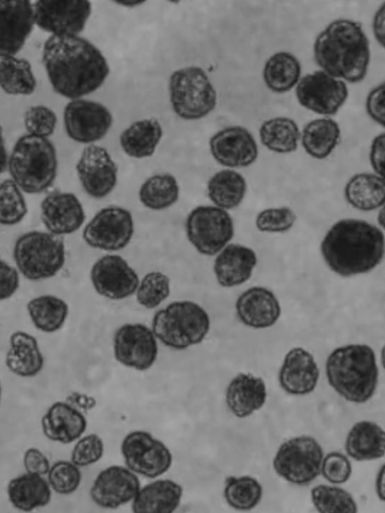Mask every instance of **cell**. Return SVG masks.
I'll use <instances>...</instances> for the list:
<instances>
[{
  "instance_id": "obj_36",
  "label": "cell",
  "mask_w": 385,
  "mask_h": 513,
  "mask_svg": "<svg viewBox=\"0 0 385 513\" xmlns=\"http://www.w3.org/2000/svg\"><path fill=\"white\" fill-rule=\"evenodd\" d=\"M301 75L299 60L291 53L281 51L273 54L263 68V80L273 92L284 93L298 84Z\"/></svg>"
},
{
  "instance_id": "obj_23",
  "label": "cell",
  "mask_w": 385,
  "mask_h": 513,
  "mask_svg": "<svg viewBox=\"0 0 385 513\" xmlns=\"http://www.w3.org/2000/svg\"><path fill=\"white\" fill-rule=\"evenodd\" d=\"M235 310L238 319L254 329L273 326L281 315L277 297L262 286H253L241 293L236 300Z\"/></svg>"
},
{
  "instance_id": "obj_48",
  "label": "cell",
  "mask_w": 385,
  "mask_h": 513,
  "mask_svg": "<svg viewBox=\"0 0 385 513\" xmlns=\"http://www.w3.org/2000/svg\"><path fill=\"white\" fill-rule=\"evenodd\" d=\"M104 453V443L97 434L80 437L71 452V461L79 467L98 462Z\"/></svg>"
},
{
  "instance_id": "obj_8",
  "label": "cell",
  "mask_w": 385,
  "mask_h": 513,
  "mask_svg": "<svg viewBox=\"0 0 385 513\" xmlns=\"http://www.w3.org/2000/svg\"><path fill=\"white\" fill-rule=\"evenodd\" d=\"M169 97L177 116L197 120L216 106L217 94L206 72L197 66L174 71L169 79Z\"/></svg>"
},
{
  "instance_id": "obj_56",
  "label": "cell",
  "mask_w": 385,
  "mask_h": 513,
  "mask_svg": "<svg viewBox=\"0 0 385 513\" xmlns=\"http://www.w3.org/2000/svg\"><path fill=\"white\" fill-rule=\"evenodd\" d=\"M114 3L125 6L128 8H133L135 6L141 5L144 3V0H115Z\"/></svg>"
},
{
  "instance_id": "obj_51",
  "label": "cell",
  "mask_w": 385,
  "mask_h": 513,
  "mask_svg": "<svg viewBox=\"0 0 385 513\" xmlns=\"http://www.w3.org/2000/svg\"><path fill=\"white\" fill-rule=\"evenodd\" d=\"M23 465L27 473L46 475L50 470V461L38 448H28L23 456Z\"/></svg>"
},
{
  "instance_id": "obj_47",
  "label": "cell",
  "mask_w": 385,
  "mask_h": 513,
  "mask_svg": "<svg viewBox=\"0 0 385 513\" xmlns=\"http://www.w3.org/2000/svg\"><path fill=\"white\" fill-rule=\"evenodd\" d=\"M57 117L50 108L37 105L28 108L24 114V125L29 134L48 137L53 134Z\"/></svg>"
},
{
  "instance_id": "obj_34",
  "label": "cell",
  "mask_w": 385,
  "mask_h": 513,
  "mask_svg": "<svg viewBox=\"0 0 385 513\" xmlns=\"http://www.w3.org/2000/svg\"><path fill=\"white\" fill-rule=\"evenodd\" d=\"M340 135L336 121L327 117L318 118L304 126L301 143L308 155L315 159H324L336 148Z\"/></svg>"
},
{
  "instance_id": "obj_13",
  "label": "cell",
  "mask_w": 385,
  "mask_h": 513,
  "mask_svg": "<svg viewBox=\"0 0 385 513\" xmlns=\"http://www.w3.org/2000/svg\"><path fill=\"white\" fill-rule=\"evenodd\" d=\"M296 97L304 108L321 115H334L348 97L344 81L322 70L302 77L296 86Z\"/></svg>"
},
{
  "instance_id": "obj_42",
  "label": "cell",
  "mask_w": 385,
  "mask_h": 513,
  "mask_svg": "<svg viewBox=\"0 0 385 513\" xmlns=\"http://www.w3.org/2000/svg\"><path fill=\"white\" fill-rule=\"evenodd\" d=\"M311 500L321 513L357 512L352 495L346 490L328 485H318L311 490Z\"/></svg>"
},
{
  "instance_id": "obj_25",
  "label": "cell",
  "mask_w": 385,
  "mask_h": 513,
  "mask_svg": "<svg viewBox=\"0 0 385 513\" xmlns=\"http://www.w3.org/2000/svg\"><path fill=\"white\" fill-rule=\"evenodd\" d=\"M257 264L253 249L241 244H228L216 256L214 275L222 287H235L245 283L252 276Z\"/></svg>"
},
{
  "instance_id": "obj_11",
  "label": "cell",
  "mask_w": 385,
  "mask_h": 513,
  "mask_svg": "<svg viewBox=\"0 0 385 513\" xmlns=\"http://www.w3.org/2000/svg\"><path fill=\"white\" fill-rule=\"evenodd\" d=\"M121 453L130 470L151 479L167 472L173 461L169 448L143 430L131 431L123 438Z\"/></svg>"
},
{
  "instance_id": "obj_41",
  "label": "cell",
  "mask_w": 385,
  "mask_h": 513,
  "mask_svg": "<svg viewBox=\"0 0 385 513\" xmlns=\"http://www.w3.org/2000/svg\"><path fill=\"white\" fill-rule=\"evenodd\" d=\"M224 498L234 509L251 510L262 498V486L250 476H230L225 481Z\"/></svg>"
},
{
  "instance_id": "obj_53",
  "label": "cell",
  "mask_w": 385,
  "mask_h": 513,
  "mask_svg": "<svg viewBox=\"0 0 385 513\" xmlns=\"http://www.w3.org/2000/svg\"><path fill=\"white\" fill-rule=\"evenodd\" d=\"M369 160L375 173L385 180V133L377 135L372 140Z\"/></svg>"
},
{
  "instance_id": "obj_58",
  "label": "cell",
  "mask_w": 385,
  "mask_h": 513,
  "mask_svg": "<svg viewBox=\"0 0 385 513\" xmlns=\"http://www.w3.org/2000/svg\"><path fill=\"white\" fill-rule=\"evenodd\" d=\"M379 225L384 229L385 231V204L381 207L378 217H377Z\"/></svg>"
},
{
  "instance_id": "obj_27",
  "label": "cell",
  "mask_w": 385,
  "mask_h": 513,
  "mask_svg": "<svg viewBox=\"0 0 385 513\" xmlns=\"http://www.w3.org/2000/svg\"><path fill=\"white\" fill-rule=\"evenodd\" d=\"M264 381L252 374L240 373L228 384L225 399L229 410L239 418L250 416L265 403Z\"/></svg>"
},
{
  "instance_id": "obj_12",
  "label": "cell",
  "mask_w": 385,
  "mask_h": 513,
  "mask_svg": "<svg viewBox=\"0 0 385 513\" xmlns=\"http://www.w3.org/2000/svg\"><path fill=\"white\" fill-rule=\"evenodd\" d=\"M134 233L132 214L119 206L98 211L83 230V239L91 247L105 251L125 248Z\"/></svg>"
},
{
  "instance_id": "obj_39",
  "label": "cell",
  "mask_w": 385,
  "mask_h": 513,
  "mask_svg": "<svg viewBox=\"0 0 385 513\" xmlns=\"http://www.w3.org/2000/svg\"><path fill=\"white\" fill-rule=\"evenodd\" d=\"M0 57L2 90L10 95L32 94L37 83L29 61L12 55Z\"/></svg>"
},
{
  "instance_id": "obj_52",
  "label": "cell",
  "mask_w": 385,
  "mask_h": 513,
  "mask_svg": "<svg viewBox=\"0 0 385 513\" xmlns=\"http://www.w3.org/2000/svg\"><path fill=\"white\" fill-rule=\"evenodd\" d=\"M1 300H6L19 288V273L16 268L4 260L1 261Z\"/></svg>"
},
{
  "instance_id": "obj_54",
  "label": "cell",
  "mask_w": 385,
  "mask_h": 513,
  "mask_svg": "<svg viewBox=\"0 0 385 513\" xmlns=\"http://www.w3.org/2000/svg\"><path fill=\"white\" fill-rule=\"evenodd\" d=\"M372 29L377 42L385 49V2L373 17Z\"/></svg>"
},
{
  "instance_id": "obj_15",
  "label": "cell",
  "mask_w": 385,
  "mask_h": 513,
  "mask_svg": "<svg viewBox=\"0 0 385 513\" xmlns=\"http://www.w3.org/2000/svg\"><path fill=\"white\" fill-rule=\"evenodd\" d=\"M67 135L79 143H92L102 139L109 131L113 118L101 103L75 99L67 103L63 113Z\"/></svg>"
},
{
  "instance_id": "obj_22",
  "label": "cell",
  "mask_w": 385,
  "mask_h": 513,
  "mask_svg": "<svg viewBox=\"0 0 385 513\" xmlns=\"http://www.w3.org/2000/svg\"><path fill=\"white\" fill-rule=\"evenodd\" d=\"M1 9V54H17L30 35L34 23V4L28 0H3Z\"/></svg>"
},
{
  "instance_id": "obj_17",
  "label": "cell",
  "mask_w": 385,
  "mask_h": 513,
  "mask_svg": "<svg viewBox=\"0 0 385 513\" xmlns=\"http://www.w3.org/2000/svg\"><path fill=\"white\" fill-rule=\"evenodd\" d=\"M90 278L95 291L110 300L133 295L140 280L135 270L119 255L107 254L92 266Z\"/></svg>"
},
{
  "instance_id": "obj_5",
  "label": "cell",
  "mask_w": 385,
  "mask_h": 513,
  "mask_svg": "<svg viewBox=\"0 0 385 513\" xmlns=\"http://www.w3.org/2000/svg\"><path fill=\"white\" fill-rule=\"evenodd\" d=\"M57 166L53 143L46 137L25 134L16 141L7 169L22 191L38 194L53 184Z\"/></svg>"
},
{
  "instance_id": "obj_55",
  "label": "cell",
  "mask_w": 385,
  "mask_h": 513,
  "mask_svg": "<svg viewBox=\"0 0 385 513\" xmlns=\"http://www.w3.org/2000/svg\"><path fill=\"white\" fill-rule=\"evenodd\" d=\"M377 496L385 501V464L380 468L375 482Z\"/></svg>"
},
{
  "instance_id": "obj_24",
  "label": "cell",
  "mask_w": 385,
  "mask_h": 513,
  "mask_svg": "<svg viewBox=\"0 0 385 513\" xmlns=\"http://www.w3.org/2000/svg\"><path fill=\"white\" fill-rule=\"evenodd\" d=\"M281 388L291 395H307L317 386L319 369L312 354L301 347L290 349L279 370Z\"/></svg>"
},
{
  "instance_id": "obj_7",
  "label": "cell",
  "mask_w": 385,
  "mask_h": 513,
  "mask_svg": "<svg viewBox=\"0 0 385 513\" xmlns=\"http://www.w3.org/2000/svg\"><path fill=\"white\" fill-rule=\"evenodd\" d=\"M65 256V245L61 237L36 230L21 235L13 249L18 270L32 281L55 276L62 269Z\"/></svg>"
},
{
  "instance_id": "obj_46",
  "label": "cell",
  "mask_w": 385,
  "mask_h": 513,
  "mask_svg": "<svg viewBox=\"0 0 385 513\" xmlns=\"http://www.w3.org/2000/svg\"><path fill=\"white\" fill-rule=\"evenodd\" d=\"M296 214L287 206L266 208L258 213L255 226L261 232L282 233L290 230Z\"/></svg>"
},
{
  "instance_id": "obj_28",
  "label": "cell",
  "mask_w": 385,
  "mask_h": 513,
  "mask_svg": "<svg viewBox=\"0 0 385 513\" xmlns=\"http://www.w3.org/2000/svg\"><path fill=\"white\" fill-rule=\"evenodd\" d=\"M183 488L170 479H159L141 487L132 500L134 513H172L181 501Z\"/></svg>"
},
{
  "instance_id": "obj_31",
  "label": "cell",
  "mask_w": 385,
  "mask_h": 513,
  "mask_svg": "<svg viewBox=\"0 0 385 513\" xmlns=\"http://www.w3.org/2000/svg\"><path fill=\"white\" fill-rule=\"evenodd\" d=\"M51 490L42 475L26 473L10 480L7 494L16 509L29 512L46 506L51 500Z\"/></svg>"
},
{
  "instance_id": "obj_44",
  "label": "cell",
  "mask_w": 385,
  "mask_h": 513,
  "mask_svg": "<svg viewBox=\"0 0 385 513\" xmlns=\"http://www.w3.org/2000/svg\"><path fill=\"white\" fill-rule=\"evenodd\" d=\"M169 294V277L162 272L152 271L140 280L136 300L141 306L153 309L166 300Z\"/></svg>"
},
{
  "instance_id": "obj_40",
  "label": "cell",
  "mask_w": 385,
  "mask_h": 513,
  "mask_svg": "<svg viewBox=\"0 0 385 513\" xmlns=\"http://www.w3.org/2000/svg\"><path fill=\"white\" fill-rule=\"evenodd\" d=\"M179 185L176 178L169 174H155L149 177L139 189L141 203L152 210H163L177 202Z\"/></svg>"
},
{
  "instance_id": "obj_38",
  "label": "cell",
  "mask_w": 385,
  "mask_h": 513,
  "mask_svg": "<svg viewBox=\"0 0 385 513\" xmlns=\"http://www.w3.org/2000/svg\"><path fill=\"white\" fill-rule=\"evenodd\" d=\"M27 311L34 326L40 331L53 333L66 322L67 303L54 295H42L27 303Z\"/></svg>"
},
{
  "instance_id": "obj_16",
  "label": "cell",
  "mask_w": 385,
  "mask_h": 513,
  "mask_svg": "<svg viewBox=\"0 0 385 513\" xmlns=\"http://www.w3.org/2000/svg\"><path fill=\"white\" fill-rule=\"evenodd\" d=\"M35 23L52 35H77L82 32L91 14V3L75 1H37L34 3Z\"/></svg>"
},
{
  "instance_id": "obj_32",
  "label": "cell",
  "mask_w": 385,
  "mask_h": 513,
  "mask_svg": "<svg viewBox=\"0 0 385 513\" xmlns=\"http://www.w3.org/2000/svg\"><path fill=\"white\" fill-rule=\"evenodd\" d=\"M347 202L360 211H373L385 204V180L373 173H357L346 183Z\"/></svg>"
},
{
  "instance_id": "obj_19",
  "label": "cell",
  "mask_w": 385,
  "mask_h": 513,
  "mask_svg": "<svg viewBox=\"0 0 385 513\" xmlns=\"http://www.w3.org/2000/svg\"><path fill=\"white\" fill-rule=\"evenodd\" d=\"M140 488L136 473L127 466L112 465L96 476L90 497L101 508L116 509L132 501Z\"/></svg>"
},
{
  "instance_id": "obj_14",
  "label": "cell",
  "mask_w": 385,
  "mask_h": 513,
  "mask_svg": "<svg viewBox=\"0 0 385 513\" xmlns=\"http://www.w3.org/2000/svg\"><path fill=\"white\" fill-rule=\"evenodd\" d=\"M115 359L139 371L149 369L158 355L157 337L152 329L140 323H127L117 329L113 338Z\"/></svg>"
},
{
  "instance_id": "obj_1",
  "label": "cell",
  "mask_w": 385,
  "mask_h": 513,
  "mask_svg": "<svg viewBox=\"0 0 385 513\" xmlns=\"http://www.w3.org/2000/svg\"><path fill=\"white\" fill-rule=\"evenodd\" d=\"M42 61L55 92L72 100L97 90L110 71L101 51L78 35L48 37Z\"/></svg>"
},
{
  "instance_id": "obj_59",
  "label": "cell",
  "mask_w": 385,
  "mask_h": 513,
  "mask_svg": "<svg viewBox=\"0 0 385 513\" xmlns=\"http://www.w3.org/2000/svg\"><path fill=\"white\" fill-rule=\"evenodd\" d=\"M381 364L383 368L385 369V345L383 346L381 350Z\"/></svg>"
},
{
  "instance_id": "obj_26",
  "label": "cell",
  "mask_w": 385,
  "mask_h": 513,
  "mask_svg": "<svg viewBox=\"0 0 385 513\" xmlns=\"http://www.w3.org/2000/svg\"><path fill=\"white\" fill-rule=\"evenodd\" d=\"M43 434L49 440L70 444L78 440L87 428L85 416L68 403H53L41 419Z\"/></svg>"
},
{
  "instance_id": "obj_43",
  "label": "cell",
  "mask_w": 385,
  "mask_h": 513,
  "mask_svg": "<svg viewBox=\"0 0 385 513\" xmlns=\"http://www.w3.org/2000/svg\"><path fill=\"white\" fill-rule=\"evenodd\" d=\"M2 225H15L27 214V204L20 187L12 179L2 181L0 187Z\"/></svg>"
},
{
  "instance_id": "obj_49",
  "label": "cell",
  "mask_w": 385,
  "mask_h": 513,
  "mask_svg": "<svg viewBox=\"0 0 385 513\" xmlns=\"http://www.w3.org/2000/svg\"><path fill=\"white\" fill-rule=\"evenodd\" d=\"M321 473L330 483L342 484L350 478L352 466L344 454L330 452L323 458Z\"/></svg>"
},
{
  "instance_id": "obj_50",
  "label": "cell",
  "mask_w": 385,
  "mask_h": 513,
  "mask_svg": "<svg viewBox=\"0 0 385 513\" xmlns=\"http://www.w3.org/2000/svg\"><path fill=\"white\" fill-rule=\"evenodd\" d=\"M365 106L368 115L385 128V81L368 93Z\"/></svg>"
},
{
  "instance_id": "obj_4",
  "label": "cell",
  "mask_w": 385,
  "mask_h": 513,
  "mask_svg": "<svg viewBox=\"0 0 385 513\" xmlns=\"http://www.w3.org/2000/svg\"><path fill=\"white\" fill-rule=\"evenodd\" d=\"M330 386L344 399L365 403L378 384V366L374 350L365 344H350L333 350L326 360Z\"/></svg>"
},
{
  "instance_id": "obj_35",
  "label": "cell",
  "mask_w": 385,
  "mask_h": 513,
  "mask_svg": "<svg viewBox=\"0 0 385 513\" xmlns=\"http://www.w3.org/2000/svg\"><path fill=\"white\" fill-rule=\"evenodd\" d=\"M247 184L237 171L225 169L215 173L207 183V194L215 206L234 209L241 204Z\"/></svg>"
},
{
  "instance_id": "obj_18",
  "label": "cell",
  "mask_w": 385,
  "mask_h": 513,
  "mask_svg": "<svg viewBox=\"0 0 385 513\" xmlns=\"http://www.w3.org/2000/svg\"><path fill=\"white\" fill-rule=\"evenodd\" d=\"M76 172L84 191L93 198L107 196L117 183V165L108 151L98 145L83 149Z\"/></svg>"
},
{
  "instance_id": "obj_20",
  "label": "cell",
  "mask_w": 385,
  "mask_h": 513,
  "mask_svg": "<svg viewBox=\"0 0 385 513\" xmlns=\"http://www.w3.org/2000/svg\"><path fill=\"white\" fill-rule=\"evenodd\" d=\"M213 158L229 168L247 167L258 157L252 134L242 126H229L215 133L209 141Z\"/></svg>"
},
{
  "instance_id": "obj_37",
  "label": "cell",
  "mask_w": 385,
  "mask_h": 513,
  "mask_svg": "<svg viewBox=\"0 0 385 513\" xmlns=\"http://www.w3.org/2000/svg\"><path fill=\"white\" fill-rule=\"evenodd\" d=\"M260 141L270 151L286 154L295 151L300 139L299 127L288 117L265 120L259 129Z\"/></svg>"
},
{
  "instance_id": "obj_30",
  "label": "cell",
  "mask_w": 385,
  "mask_h": 513,
  "mask_svg": "<svg viewBox=\"0 0 385 513\" xmlns=\"http://www.w3.org/2000/svg\"><path fill=\"white\" fill-rule=\"evenodd\" d=\"M345 450L356 461H370L385 455V430L372 421L353 425L345 441Z\"/></svg>"
},
{
  "instance_id": "obj_2",
  "label": "cell",
  "mask_w": 385,
  "mask_h": 513,
  "mask_svg": "<svg viewBox=\"0 0 385 513\" xmlns=\"http://www.w3.org/2000/svg\"><path fill=\"white\" fill-rule=\"evenodd\" d=\"M321 255L328 268L342 277L372 271L385 255V236L375 225L360 219H341L326 232Z\"/></svg>"
},
{
  "instance_id": "obj_10",
  "label": "cell",
  "mask_w": 385,
  "mask_h": 513,
  "mask_svg": "<svg viewBox=\"0 0 385 513\" xmlns=\"http://www.w3.org/2000/svg\"><path fill=\"white\" fill-rule=\"evenodd\" d=\"M189 242L206 256L218 254L234 236V223L230 214L217 206L195 207L186 219Z\"/></svg>"
},
{
  "instance_id": "obj_6",
  "label": "cell",
  "mask_w": 385,
  "mask_h": 513,
  "mask_svg": "<svg viewBox=\"0 0 385 513\" xmlns=\"http://www.w3.org/2000/svg\"><path fill=\"white\" fill-rule=\"evenodd\" d=\"M210 329L208 313L199 304L174 301L158 310L152 319V330L165 346L184 350L201 343Z\"/></svg>"
},
{
  "instance_id": "obj_57",
  "label": "cell",
  "mask_w": 385,
  "mask_h": 513,
  "mask_svg": "<svg viewBox=\"0 0 385 513\" xmlns=\"http://www.w3.org/2000/svg\"><path fill=\"white\" fill-rule=\"evenodd\" d=\"M1 154H2V158H1V172H3L6 168V166H8V160L6 159V150H5V147H4V143H3V140L1 142Z\"/></svg>"
},
{
  "instance_id": "obj_45",
  "label": "cell",
  "mask_w": 385,
  "mask_h": 513,
  "mask_svg": "<svg viewBox=\"0 0 385 513\" xmlns=\"http://www.w3.org/2000/svg\"><path fill=\"white\" fill-rule=\"evenodd\" d=\"M48 482L53 491L60 495L74 493L82 481V474L72 461L60 460L51 465L48 472Z\"/></svg>"
},
{
  "instance_id": "obj_3",
  "label": "cell",
  "mask_w": 385,
  "mask_h": 513,
  "mask_svg": "<svg viewBox=\"0 0 385 513\" xmlns=\"http://www.w3.org/2000/svg\"><path fill=\"white\" fill-rule=\"evenodd\" d=\"M314 59L322 71L350 83L361 82L370 62L369 40L360 23L337 19L316 37Z\"/></svg>"
},
{
  "instance_id": "obj_33",
  "label": "cell",
  "mask_w": 385,
  "mask_h": 513,
  "mask_svg": "<svg viewBox=\"0 0 385 513\" xmlns=\"http://www.w3.org/2000/svg\"><path fill=\"white\" fill-rule=\"evenodd\" d=\"M162 126L158 120L149 118L134 122L120 135L123 151L133 158H146L154 154L162 138Z\"/></svg>"
},
{
  "instance_id": "obj_29",
  "label": "cell",
  "mask_w": 385,
  "mask_h": 513,
  "mask_svg": "<svg viewBox=\"0 0 385 513\" xmlns=\"http://www.w3.org/2000/svg\"><path fill=\"white\" fill-rule=\"evenodd\" d=\"M6 366L20 377H34L40 373L44 366V357L35 337L23 331L14 332L10 336Z\"/></svg>"
},
{
  "instance_id": "obj_21",
  "label": "cell",
  "mask_w": 385,
  "mask_h": 513,
  "mask_svg": "<svg viewBox=\"0 0 385 513\" xmlns=\"http://www.w3.org/2000/svg\"><path fill=\"white\" fill-rule=\"evenodd\" d=\"M40 215L46 229L57 236L76 232L85 221L81 202L70 192L48 194L41 202Z\"/></svg>"
},
{
  "instance_id": "obj_9",
  "label": "cell",
  "mask_w": 385,
  "mask_h": 513,
  "mask_svg": "<svg viewBox=\"0 0 385 513\" xmlns=\"http://www.w3.org/2000/svg\"><path fill=\"white\" fill-rule=\"evenodd\" d=\"M323 458V449L316 439L298 436L281 444L273 459V468L287 482L305 486L321 473Z\"/></svg>"
}]
</instances>
